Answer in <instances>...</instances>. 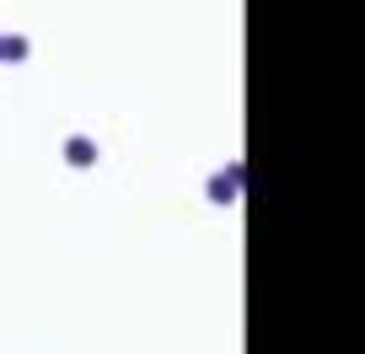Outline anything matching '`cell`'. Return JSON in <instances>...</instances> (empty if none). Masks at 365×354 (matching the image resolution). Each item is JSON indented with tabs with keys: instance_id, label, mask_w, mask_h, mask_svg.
Listing matches in <instances>:
<instances>
[{
	"instance_id": "1",
	"label": "cell",
	"mask_w": 365,
	"mask_h": 354,
	"mask_svg": "<svg viewBox=\"0 0 365 354\" xmlns=\"http://www.w3.org/2000/svg\"><path fill=\"white\" fill-rule=\"evenodd\" d=\"M237 188H242V167H231L226 177H215V183H210V194H215V199H237Z\"/></svg>"
},
{
	"instance_id": "3",
	"label": "cell",
	"mask_w": 365,
	"mask_h": 354,
	"mask_svg": "<svg viewBox=\"0 0 365 354\" xmlns=\"http://www.w3.org/2000/svg\"><path fill=\"white\" fill-rule=\"evenodd\" d=\"M27 54V38H0V59H22Z\"/></svg>"
},
{
	"instance_id": "2",
	"label": "cell",
	"mask_w": 365,
	"mask_h": 354,
	"mask_svg": "<svg viewBox=\"0 0 365 354\" xmlns=\"http://www.w3.org/2000/svg\"><path fill=\"white\" fill-rule=\"evenodd\" d=\"M65 156L86 167V161H97V145H91V140H70V145H65Z\"/></svg>"
}]
</instances>
